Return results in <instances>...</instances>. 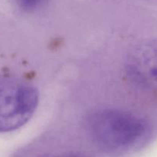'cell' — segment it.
Instances as JSON below:
<instances>
[{"label": "cell", "instance_id": "cell-1", "mask_svg": "<svg viewBox=\"0 0 157 157\" xmlns=\"http://www.w3.org/2000/svg\"><path fill=\"white\" fill-rule=\"evenodd\" d=\"M87 130L97 146L115 154L128 152L141 146L149 135L142 118L121 109H104L87 119Z\"/></svg>", "mask_w": 157, "mask_h": 157}, {"label": "cell", "instance_id": "cell-2", "mask_svg": "<svg viewBox=\"0 0 157 157\" xmlns=\"http://www.w3.org/2000/svg\"><path fill=\"white\" fill-rule=\"evenodd\" d=\"M39 93L27 82L13 78H0V132L19 129L37 108Z\"/></svg>", "mask_w": 157, "mask_h": 157}, {"label": "cell", "instance_id": "cell-3", "mask_svg": "<svg viewBox=\"0 0 157 157\" xmlns=\"http://www.w3.org/2000/svg\"><path fill=\"white\" fill-rule=\"evenodd\" d=\"M129 77L146 87L157 86V46L143 45L130 53L127 60Z\"/></svg>", "mask_w": 157, "mask_h": 157}, {"label": "cell", "instance_id": "cell-4", "mask_svg": "<svg viewBox=\"0 0 157 157\" xmlns=\"http://www.w3.org/2000/svg\"><path fill=\"white\" fill-rule=\"evenodd\" d=\"M19 7L24 10H35L41 5L44 0H16Z\"/></svg>", "mask_w": 157, "mask_h": 157}, {"label": "cell", "instance_id": "cell-5", "mask_svg": "<svg viewBox=\"0 0 157 157\" xmlns=\"http://www.w3.org/2000/svg\"><path fill=\"white\" fill-rule=\"evenodd\" d=\"M49 157H87L86 155L84 154L80 153V152H64V153L58 154V155H52V156Z\"/></svg>", "mask_w": 157, "mask_h": 157}]
</instances>
